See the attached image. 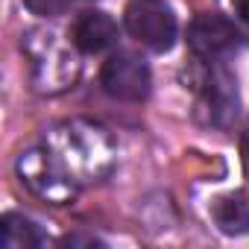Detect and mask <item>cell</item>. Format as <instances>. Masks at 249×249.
I'll return each mask as SVG.
<instances>
[{
	"label": "cell",
	"instance_id": "1",
	"mask_svg": "<svg viewBox=\"0 0 249 249\" xmlns=\"http://www.w3.org/2000/svg\"><path fill=\"white\" fill-rule=\"evenodd\" d=\"M123 24L135 41H141L153 53H167L179 36L176 15L164 0H129Z\"/></svg>",
	"mask_w": 249,
	"mask_h": 249
},
{
	"label": "cell",
	"instance_id": "2",
	"mask_svg": "<svg viewBox=\"0 0 249 249\" xmlns=\"http://www.w3.org/2000/svg\"><path fill=\"white\" fill-rule=\"evenodd\" d=\"M100 82H103L106 94H111L114 100H123V103H141L150 97V88H153L150 65L135 53H114L103 65Z\"/></svg>",
	"mask_w": 249,
	"mask_h": 249
},
{
	"label": "cell",
	"instance_id": "3",
	"mask_svg": "<svg viewBox=\"0 0 249 249\" xmlns=\"http://www.w3.org/2000/svg\"><path fill=\"white\" fill-rule=\"evenodd\" d=\"M234 44H237V30L220 12H202L188 27V47L202 59H220Z\"/></svg>",
	"mask_w": 249,
	"mask_h": 249
},
{
	"label": "cell",
	"instance_id": "4",
	"mask_svg": "<svg viewBox=\"0 0 249 249\" xmlns=\"http://www.w3.org/2000/svg\"><path fill=\"white\" fill-rule=\"evenodd\" d=\"M202 108L208 111V123H214V126H226L237 114V88H234V79L229 76V71H223V68L208 71Z\"/></svg>",
	"mask_w": 249,
	"mask_h": 249
},
{
	"label": "cell",
	"instance_id": "5",
	"mask_svg": "<svg viewBox=\"0 0 249 249\" xmlns=\"http://www.w3.org/2000/svg\"><path fill=\"white\" fill-rule=\"evenodd\" d=\"M114 41H117V24H114L111 15H106V12H82V18L73 27V44L85 56L103 53Z\"/></svg>",
	"mask_w": 249,
	"mask_h": 249
},
{
	"label": "cell",
	"instance_id": "6",
	"mask_svg": "<svg viewBox=\"0 0 249 249\" xmlns=\"http://www.w3.org/2000/svg\"><path fill=\"white\" fill-rule=\"evenodd\" d=\"M47 234L41 231V226L24 214H3L0 220V246L3 249H33V246H44Z\"/></svg>",
	"mask_w": 249,
	"mask_h": 249
},
{
	"label": "cell",
	"instance_id": "7",
	"mask_svg": "<svg viewBox=\"0 0 249 249\" xmlns=\"http://www.w3.org/2000/svg\"><path fill=\"white\" fill-rule=\"evenodd\" d=\"M211 214H214V223L223 234L240 237L249 231V199L243 194H229V196L217 199Z\"/></svg>",
	"mask_w": 249,
	"mask_h": 249
},
{
	"label": "cell",
	"instance_id": "8",
	"mask_svg": "<svg viewBox=\"0 0 249 249\" xmlns=\"http://www.w3.org/2000/svg\"><path fill=\"white\" fill-rule=\"evenodd\" d=\"M24 3L33 15H41V18H53L68 9V0H24Z\"/></svg>",
	"mask_w": 249,
	"mask_h": 249
},
{
	"label": "cell",
	"instance_id": "9",
	"mask_svg": "<svg viewBox=\"0 0 249 249\" xmlns=\"http://www.w3.org/2000/svg\"><path fill=\"white\" fill-rule=\"evenodd\" d=\"M231 6H234V15L240 18V24L249 27V0H231Z\"/></svg>",
	"mask_w": 249,
	"mask_h": 249
},
{
	"label": "cell",
	"instance_id": "10",
	"mask_svg": "<svg viewBox=\"0 0 249 249\" xmlns=\"http://www.w3.org/2000/svg\"><path fill=\"white\" fill-rule=\"evenodd\" d=\"M62 243H65V246H76V243H91V246H100V240H94V237H73V234H68Z\"/></svg>",
	"mask_w": 249,
	"mask_h": 249
},
{
	"label": "cell",
	"instance_id": "11",
	"mask_svg": "<svg viewBox=\"0 0 249 249\" xmlns=\"http://www.w3.org/2000/svg\"><path fill=\"white\" fill-rule=\"evenodd\" d=\"M243 164H246V170H249V132L243 135Z\"/></svg>",
	"mask_w": 249,
	"mask_h": 249
}]
</instances>
